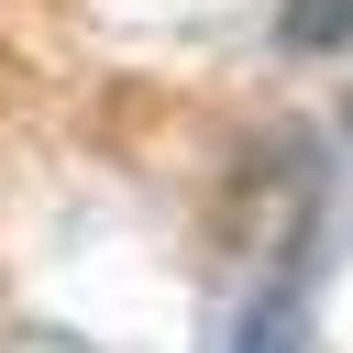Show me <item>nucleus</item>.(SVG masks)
Listing matches in <instances>:
<instances>
[{
	"label": "nucleus",
	"mask_w": 353,
	"mask_h": 353,
	"mask_svg": "<svg viewBox=\"0 0 353 353\" xmlns=\"http://www.w3.org/2000/svg\"><path fill=\"white\" fill-rule=\"evenodd\" d=\"M232 353H309V287L298 276L254 287V309L232 320Z\"/></svg>",
	"instance_id": "nucleus-1"
},
{
	"label": "nucleus",
	"mask_w": 353,
	"mask_h": 353,
	"mask_svg": "<svg viewBox=\"0 0 353 353\" xmlns=\"http://www.w3.org/2000/svg\"><path fill=\"white\" fill-rule=\"evenodd\" d=\"M276 44H298V55L353 44V0H287V11H276Z\"/></svg>",
	"instance_id": "nucleus-2"
}]
</instances>
